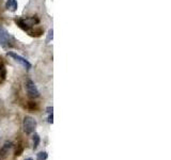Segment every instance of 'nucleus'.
Masks as SVG:
<instances>
[{
    "label": "nucleus",
    "mask_w": 171,
    "mask_h": 160,
    "mask_svg": "<svg viewBox=\"0 0 171 160\" xmlns=\"http://www.w3.org/2000/svg\"><path fill=\"white\" fill-rule=\"evenodd\" d=\"M36 127V121L31 116L24 117V130L26 133H32Z\"/></svg>",
    "instance_id": "obj_1"
},
{
    "label": "nucleus",
    "mask_w": 171,
    "mask_h": 160,
    "mask_svg": "<svg viewBox=\"0 0 171 160\" xmlns=\"http://www.w3.org/2000/svg\"><path fill=\"white\" fill-rule=\"evenodd\" d=\"M8 56L13 58L17 63H19L22 66H24L26 70H30V68H31V64H30V62L28 61V60H26L25 58H23L22 56H19V54H14V52H8Z\"/></svg>",
    "instance_id": "obj_2"
},
{
    "label": "nucleus",
    "mask_w": 171,
    "mask_h": 160,
    "mask_svg": "<svg viewBox=\"0 0 171 160\" xmlns=\"http://www.w3.org/2000/svg\"><path fill=\"white\" fill-rule=\"evenodd\" d=\"M26 90H27V93L30 97L32 98H36V97L40 96V92H39L38 88L34 84V82L32 80H27L26 82Z\"/></svg>",
    "instance_id": "obj_3"
},
{
    "label": "nucleus",
    "mask_w": 171,
    "mask_h": 160,
    "mask_svg": "<svg viewBox=\"0 0 171 160\" xmlns=\"http://www.w3.org/2000/svg\"><path fill=\"white\" fill-rule=\"evenodd\" d=\"M10 36L9 32L2 27V26H0V44L2 47H8L10 46Z\"/></svg>",
    "instance_id": "obj_4"
},
{
    "label": "nucleus",
    "mask_w": 171,
    "mask_h": 160,
    "mask_svg": "<svg viewBox=\"0 0 171 160\" xmlns=\"http://www.w3.org/2000/svg\"><path fill=\"white\" fill-rule=\"evenodd\" d=\"M15 23L17 24V26L19 28H22L23 30H25V31H30V28H31V26L28 24L27 19H23V18H16L15 19Z\"/></svg>",
    "instance_id": "obj_5"
},
{
    "label": "nucleus",
    "mask_w": 171,
    "mask_h": 160,
    "mask_svg": "<svg viewBox=\"0 0 171 160\" xmlns=\"http://www.w3.org/2000/svg\"><path fill=\"white\" fill-rule=\"evenodd\" d=\"M5 7L11 12H15L16 10H17V1H16V0H8Z\"/></svg>",
    "instance_id": "obj_6"
},
{
    "label": "nucleus",
    "mask_w": 171,
    "mask_h": 160,
    "mask_svg": "<svg viewBox=\"0 0 171 160\" xmlns=\"http://www.w3.org/2000/svg\"><path fill=\"white\" fill-rule=\"evenodd\" d=\"M5 77H7V70H5L2 60H0V82L5 81Z\"/></svg>",
    "instance_id": "obj_7"
},
{
    "label": "nucleus",
    "mask_w": 171,
    "mask_h": 160,
    "mask_svg": "<svg viewBox=\"0 0 171 160\" xmlns=\"http://www.w3.org/2000/svg\"><path fill=\"white\" fill-rule=\"evenodd\" d=\"M32 140H33V149H38V146H39V144H40V141H41L40 136H39L38 133H34Z\"/></svg>",
    "instance_id": "obj_8"
},
{
    "label": "nucleus",
    "mask_w": 171,
    "mask_h": 160,
    "mask_svg": "<svg viewBox=\"0 0 171 160\" xmlns=\"http://www.w3.org/2000/svg\"><path fill=\"white\" fill-rule=\"evenodd\" d=\"M48 158V154L46 152H40L36 155V160H46Z\"/></svg>",
    "instance_id": "obj_9"
},
{
    "label": "nucleus",
    "mask_w": 171,
    "mask_h": 160,
    "mask_svg": "<svg viewBox=\"0 0 171 160\" xmlns=\"http://www.w3.org/2000/svg\"><path fill=\"white\" fill-rule=\"evenodd\" d=\"M11 147H12V143L11 142H5V146H3L2 149H1V153H2V155H5V153H7V152L9 151Z\"/></svg>",
    "instance_id": "obj_10"
},
{
    "label": "nucleus",
    "mask_w": 171,
    "mask_h": 160,
    "mask_svg": "<svg viewBox=\"0 0 171 160\" xmlns=\"http://www.w3.org/2000/svg\"><path fill=\"white\" fill-rule=\"evenodd\" d=\"M52 38H54V31H52V29H50L49 31H48V34H47V38H46V42H50L52 40Z\"/></svg>",
    "instance_id": "obj_11"
},
{
    "label": "nucleus",
    "mask_w": 171,
    "mask_h": 160,
    "mask_svg": "<svg viewBox=\"0 0 171 160\" xmlns=\"http://www.w3.org/2000/svg\"><path fill=\"white\" fill-rule=\"evenodd\" d=\"M29 108L31 109V110H34V109L36 108V105L34 104V103H32V102H29Z\"/></svg>",
    "instance_id": "obj_12"
},
{
    "label": "nucleus",
    "mask_w": 171,
    "mask_h": 160,
    "mask_svg": "<svg viewBox=\"0 0 171 160\" xmlns=\"http://www.w3.org/2000/svg\"><path fill=\"white\" fill-rule=\"evenodd\" d=\"M52 110H54V108H52V107H47V108H46V111H47V114L48 115L52 114Z\"/></svg>",
    "instance_id": "obj_13"
},
{
    "label": "nucleus",
    "mask_w": 171,
    "mask_h": 160,
    "mask_svg": "<svg viewBox=\"0 0 171 160\" xmlns=\"http://www.w3.org/2000/svg\"><path fill=\"white\" fill-rule=\"evenodd\" d=\"M48 123H50V124H52V123H54V117H52V114L48 115Z\"/></svg>",
    "instance_id": "obj_14"
},
{
    "label": "nucleus",
    "mask_w": 171,
    "mask_h": 160,
    "mask_svg": "<svg viewBox=\"0 0 171 160\" xmlns=\"http://www.w3.org/2000/svg\"><path fill=\"white\" fill-rule=\"evenodd\" d=\"M25 160H33L32 158H27V159H25Z\"/></svg>",
    "instance_id": "obj_15"
}]
</instances>
